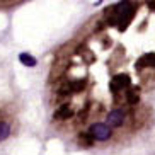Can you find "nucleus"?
I'll use <instances>...</instances> for the list:
<instances>
[{
    "label": "nucleus",
    "mask_w": 155,
    "mask_h": 155,
    "mask_svg": "<svg viewBox=\"0 0 155 155\" xmlns=\"http://www.w3.org/2000/svg\"><path fill=\"white\" fill-rule=\"evenodd\" d=\"M91 135L92 138H96V140H101V141H106L109 140L111 135H113V131H111V128L107 126L106 123H94L91 124Z\"/></svg>",
    "instance_id": "f257e3e1"
},
{
    "label": "nucleus",
    "mask_w": 155,
    "mask_h": 155,
    "mask_svg": "<svg viewBox=\"0 0 155 155\" xmlns=\"http://www.w3.org/2000/svg\"><path fill=\"white\" fill-rule=\"evenodd\" d=\"M133 5L130 4V2H121V4H118L116 5V7H114V12H116V15H118L119 19H121V21H123V22L119 24V28H121V31H123L124 29V26H126L128 22H130V21H128L126 19V15L130 19H131V15H133Z\"/></svg>",
    "instance_id": "f03ea898"
},
{
    "label": "nucleus",
    "mask_w": 155,
    "mask_h": 155,
    "mask_svg": "<svg viewBox=\"0 0 155 155\" xmlns=\"http://www.w3.org/2000/svg\"><path fill=\"white\" fill-rule=\"evenodd\" d=\"M124 121V113L121 109H114L107 114V118H106V124L107 126H121Z\"/></svg>",
    "instance_id": "7ed1b4c3"
},
{
    "label": "nucleus",
    "mask_w": 155,
    "mask_h": 155,
    "mask_svg": "<svg viewBox=\"0 0 155 155\" xmlns=\"http://www.w3.org/2000/svg\"><path fill=\"white\" fill-rule=\"evenodd\" d=\"M130 85V77L124 75V73H119V75H114L113 80H111V89L114 92L121 91V89H126Z\"/></svg>",
    "instance_id": "20e7f679"
},
{
    "label": "nucleus",
    "mask_w": 155,
    "mask_h": 155,
    "mask_svg": "<svg viewBox=\"0 0 155 155\" xmlns=\"http://www.w3.org/2000/svg\"><path fill=\"white\" fill-rule=\"evenodd\" d=\"M19 61L22 65H26V67H36L38 65V60L32 55H29V53H21L19 55Z\"/></svg>",
    "instance_id": "39448f33"
},
{
    "label": "nucleus",
    "mask_w": 155,
    "mask_h": 155,
    "mask_svg": "<svg viewBox=\"0 0 155 155\" xmlns=\"http://www.w3.org/2000/svg\"><path fill=\"white\" fill-rule=\"evenodd\" d=\"M152 65H155V55H145V56H141V60L137 61L138 68L140 67H152Z\"/></svg>",
    "instance_id": "423d86ee"
},
{
    "label": "nucleus",
    "mask_w": 155,
    "mask_h": 155,
    "mask_svg": "<svg viewBox=\"0 0 155 155\" xmlns=\"http://www.w3.org/2000/svg\"><path fill=\"white\" fill-rule=\"evenodd\" d=\"M72 114H73V111L70 109L68 106H63V107H60V109L56 111L55 118H56V119H67V118H70Z\"/></svg>",
    "instance_id": "0eeeda50"
},
{
    "label": "nucleus",
    "mask_w": 155,
    "mask_h": 155,
    "mask_svg": "<svg viewBox=\"0 0 155 155\" xmlns=\"http://www.w3.org/2000/svg\"><path fill=\"white\" fill-rule=\"evenodd\" d=\"M9 135H10V124L5 123V121H0V141L9 138Z\"/></svg>",
    "instance_id": "6e6552de"
}]
</instances>
